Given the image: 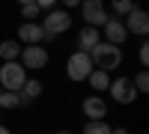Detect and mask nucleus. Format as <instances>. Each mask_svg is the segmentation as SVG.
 Instances as JSON below:
<instances>
[{
    "mask_svg": "<svg viewBox=\"0 0 149 134\" xmlns=\"http://www.w3.org/2000/svg\"><path fill=\"white\" fill-rule=\"evenodd\" d=\"M72 27V15L66 9H54V12H45V18H42V30L45 36H60V33H69Z\"/></svg>",
    "mask_w": 149,
    "mask_h": 134,
    "instance_id": "39448f33",
    "label": "nucleus"
},
{
    "mask_svg": "<svg viewBox=\"0 0 149 134\" xmlns=\"http://www.w3.org/2000/svg\"><path fill=\"white\" fill-rule=\"evenodd\" d=\"M93 60H90V54H84V51H74L69 60H66V75H69V81H86L93 75Z\"/></svg>",
    "mask_w": 149,
    "mask_h": 134,
    "instance_id": "7ed1b4c3",
    "label": "nucleus"
},
{
    "mask_svg": "<svg viewBox=\"0 0 149 134\" xmlns=\"http://www.w3.org/2000/svg\"><path fill=\"white\" fill-rule=\"evenodd\" d=\"M0 134H12V131H9V128H6V125H0Z\"/></svg>",
    "mask_w": 149,
    "mask_h": 134,
    "instance_id": "5701e85b",
    "label": "nucleus"
},
{
    "mask_svg": "<svg viewBox=\"0 0 149 134\" xmlns=\"http://www.w3.org/2000/svg\"><path fill=\"white\" fill-rule=\"evenodd\" d=\"M107 92L113 95V101H116V104H131L134 99H137V90H134L131 78H110Z\"/></svg>",
    "mask_w": 149,
    "mask_h": 134,
    "instance_id": "0eeeda50",
    "label": "nucleus"
},
{
    "mask_svg": "<svg viewBox=\"0 0 149 134\" xmlns=\"http://www.w3.org/2000/svg\"><path fill=\"white\" fill-rule=\"evenodd\" d=\"M98 42H102V30H95V27H84V30L78 33V45H81L84 54H90Z\"/></svg>",
    "mask_w": 149,
    "mask_h": 134,
    "instance_id": "f8f14e48",
    "label": "nucleus"
},
{
    "mask_svg": "<svg viewBox=\"0 0 149 134\" xmlns=\"http://www.w3.org/2000/svg\"><path fill=\"white\" fill-rule=\"evenodd\" d=\"M84 116L90 119V122H95V119H104L107 116V101L102 99V95H90V99H84Z\"/></svg>",
    "mask_w": 149,
    "mask_h": 134,
    "instance_id": "9b49d317",
    "label": "nucleus"
},
{
    "mask_svg": "<svg viewBox=\"0 0 149 134\" xmlns=\"http://www.w3.org/2000/svg\"><path fill=\"white\" fill-rule=\"evenodd\" d=\"M122 27H125V33H134V36H146L149 33V15L143 9H134L131 15L122 21Z\"/></svg>",
    "mask_w": 149,
    "mask_h": 134,
    "instance_id": "9d476101",
    "label": "nucleus"
},
{
    "mask_svg": "<svg viewBox=\"0 0 149 134\" xmlns=\"http://www.w3.org/2000/svg\"><path fill=\"white\" fill-rule=\"evenodd\" d=\"M42 39H45V30H42V24L39 21H24L21 27H18V45H42Z\"/></svg>",
    "mask_w": 149,
    "mask_h": 134,
    "instance_id": "6e6552de",
    "label": "nucleus"
},
{
    "mask_svg": "<svg viewBox=\"0 0 149 134\" xmlns=\"http://www.w3.org/2000/svg\"><path fill=\"white\" fill-rule=\"evenodd\" d=\"M18 57H21V45L15 39L0 42V60H3V63H18Z\"/></svg>",
    "mask_w": 149,
    "mask_h": 134,
    "instance_id": "ddd939ff",
    "label": "nucleus"
},
{
    "mask_svg": "<svg viewBox=\"0 0 149 134\" xmlns=\"http://www.w3.org/2000/svg\"><path fill=\"white\" fill-rule=\"evenodd\" d=\"M84 134H110V125L104 122V119H95V122L84 125Z\"/></svg>",
    "mask_w": 149,
    "mask_h": 134,
    "instance_id": "a211bd4d",
    "label": "nucleus"
},
{
    "mask_svg": "<svg viewBox=\"0 0 149 134\" xmlns=\"http://www.w3.org/2000/svg\"><path fill=\"white\" fill-rule=\"evenodd\" d=\"M131 83H134V90H137V95H140V92L149 90V75H146V72H137V78H134Z\"/></svg>",
    "mask_w": 149,
    "mask_h": 134,
    "instance_id": "aec40b11",
    "label": "nucleus"
},
{
    "mask_svg": "<svg viewBox=\"0 0 149 134\" xmlns=\"http://www.w3.org/2000/svg\"><path fill=\"white\" fill-rule=\"evenodd\" d=\"M137 9L131 3V0H113V18H119V15H131V12Z\"/></svg>",
    "mask_w": 149,
    "mask_h": 134,
    "instance_id": "6ab92c4d",
    "label": "nucleus"
},
{
    "mask_svg": "<svg viewBox=\"0 0 149 134\" xmlns=\"http://www.w3.org/2000/svg\"><path fill=\"white\" fill-rule=\"evenodd\" d=\"M0 107H3V110H15V107H21L18 92H6V90H0Z\"/></svg>",
    "mask_w": 149,
    "mask_h": 134,
    "instance_id": "dca6fc26",
    "label": "nucleus"
},
{
    "mask_svg": "<svg viewBox=\"0 0 149 134\" xmlns=\"http://www.w3.org/2000/svg\"><path fill=\"white\" fill-rule=\"evenodd\" d=\"M90 60H93V69H98V72H113V69H119V63H122V51L116 45H107V42H98L93 51H90Z\"/></svg>",
    "mask_w": 149,
    "mask_h": 134,
    "instance_id": "f257e3e1",
    "label": "nucleus"
},
{
    "mask_svg": "<svg viewBox=\"0 0 149 134\" xmlns=\"http://www.w3.org/2000/svg\"><path fill=\"white\" fill-rule=\"evenodd\" d=\"M81 12H84L86 27H95V30H102L104 24H107V18H110L102 0H84V3H81Z\"/></svg>",
    "mask_w": 149,
    "mask_h": 134,
    "instance_id": "423d86ee",
    "label": "nucleus"
},
{
    "mask_svg": "<svg viewBox=\"0 0 149 134\" xmlns=\"http://www.w3.org/2000/svg\"><path fill=\"white\" fill-rule=\"evenodd\" d=\"M39 95H42V83L27 78V83H24V87H21V92H18L21 104H30V101H36V99H39Z\"/></svg>",
    "mask_w": 149,
    "mask_h": 134,
    "instance_id": "4468645a",
    "label": "nucleus"
},
{
    "mask_svg": "<svg viewBox=\"0 0 149 134\" xmlns=\"http://www.w3.org/2000/svg\"><path fill=\"white\" fill-rule=\"evenodd\" d=\"M110 134H128L125 128H110Z\"/></svg>",
    "mask_w": 149,
    "mask_h": 134,
    "instance_id": "4be33fe9",
    "label": "nucleus"
},
{
    "mask_svg": "<svg viewBox=\"0 0 149 134\" xmlns=\"http://www.w3.org/2000/svg\"><path fill=\"white\" fill-rule=\"evenodd\" d=\"M24 83H27V72H24L21 63H3V66H0V90L21 92Z\"/></svg>",
    "mask_w": 149,
    "mask_h": 134,
    "instance_id": "f03ea898",
    "label": "nucleus"
},
{
    "mask_svg": "<svg viewBox=\"0 0 149 134\" xmlns=\"http://www.w3.org/2000/svg\"><path fill=\"white\" fill-rule=\"evenodd\" d=\"M39 3H36V0H30V3H21V18L24 21H39Z\"/></svg>",
    "mask_w": 149,
    "mask_h": 134,
    "instance_id": "f3484780",
    "label": "nucleus"
},
{
    "mask_svg": "<svg viewBox=\"0 0 149 134\" xmlns=\"http://www.w3.org/2000/svg\"><path fill=\"white\" fill-rule=\"evenodd\" d=\"M86 83H90V87H93L95 92H104V90L110 87V75H107V72H98V69H95L93 75L86 78Z\"/></svg>",
    "mask_w": 149,
    "mask_h": 134,
    "instance_id": "2eb2a0df",
    "label": "nucleus"
},
{
    "mask_svg": "<svg viewBox=\"0 0 149 134\" xmlns=\"http://www.w3.org/2000/svg\"><path fill=\"white\" fill-rule=\"evenodd\" d=\"M102 33H104V39H102V42H107V45H116V48H119L122 42L128 39L125 27H122V18H113V15L107 18V24L102 27Z\"/></svg>",
    "mask_w": 149,
    "mask_h": 134,
    "instance_id": "1a4fd4ad",
    "label": "nucleus"
},
{
    "mask_svg": "<svg viewBox=\"0 0 149 134\" xmlns=\"http://www.w3.org/2000/svg\"><path fill=\"white\" fill-rule=\"evenodd\" d=\"M137 57H140V66H143V72H146V63H149V45H146V42L140 45V51H137Z\"/></svg>",
    "mask_w": 149,
    "mask_h": 134,
    "instance_id": "412c9836",
    "label": "nucleus"
},
{
    "mask_svg": "<svg viewBox=\"0 0 149 134\" xmlns=\"http://www.w3.org/2000/svg\"><path fill=\"white\" fill-rule=\"evenodd\" d=\"M57 134H72V131H57Z\"/></svg>",
    "mask_w": 149,
    "mask_h": 134,
    "instance_id": "b1692460",
    "label": "nucleus"
},
{
    "mask_svg": "<svg viewBox=\"0 0 149 134\" xmlns=\"http://www.w3.org/2000/svg\"><path fill=\"white\" fill-rule=\"evenodd\" d=\"M18 63L24 66V72H39V69H45V66H48V48H42V45H27V48H21Z\"/></svg>",
    "mask_w": 149,
    "mask_h": 134,
    "instance_id": "20e7f679",
    "label": "nucleus"
}]
</instances>
